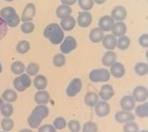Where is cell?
I'll use <instances>...</instances> for the list:
<instances>
[{"label": "cell", "mask_w": 148, "mask_h": 132, "mask_svg": "<svg viewBox=\"0 0 148 132\" xmlns=\"http://www.w3.org/2000/svg\"><path fill=\"white\" fill-rule=\"evenodd\" d=\"M78 5L83 11H88L93 7V0H77Z\"/></svg>", "instance_id": "cell-39"}, {"label": "cell", "mask_w": 148, "mask_h": 132, "mask_svg": "<svg viewBox=\"0 0 148 132\" xmlns=\"http://www.w3.org/2000/svg\"><path fill=\"white\" fill-rule=\"evenodd\" d=\"M139 44L141 47L147 48L148 46V35L147 34H143L139 37Z\"/></svg>", "instance_id": "cell-45"}, {"label": "cell", "mask_w": 148, "mask_h": 132, "mask_svg": "<svg viewBox=\"0 0 148 132\" xmlns=\"http://www.w3.org/2000/svg\"><path fill=\"white\" fill-rule=\"evenodd\" d=\"M29 49H31V45L27 40H21L16 45V52L18 54H27Z\"/></svg>", "instance_id": "cell-32"}, {"label": "cell", "mask_w": 148, "mask_h": 132, "mask_svg": "<svg viewBox=\"0 0 148 132\" xmlns=\"http://www.w3.org/2000/svg\"><path fill=\"white\" fill-rule=\"evenodd\" d=\"M49 112L47 105H38L27 118V124L31 129H38L41 126L42 121L49 116Z\"/></svg>", "instance_id": "cell-1"}, {"label": "cell", "mask_w": 148, "mask_h": 132, "mask_svg": "<svg viewBox=\"0 0 148 132\" xmlns=\"http://www.w3.org/2000/svg\"><path fill=\"white\" fill-rule=\"evenodd\" d=\"M124 132H139V126L136 122L131 121V122H128L124 125L123 128Z\"/></svg>", "instance_id": "cell-41"}, {"label": "cell", "mask_w": 148, "mask_h": 132, "mask_svg": "<svg viewBox=\"0 0 148 132\" xmlns=\"http://www.w3.org/2000/svg\"><path fill=\"white\" fill-rule=\"evenodd\" d=\"M25 71H27V74L29 75V76H36V75H38V73H39V71H40L39 64L35 63V62L29 63V65L25 67Z\"/></svg>", "instance_id": "cell-33"}, {"label": "cell", "mask_w": 148, "mask_h": 132, "mask_svg": "<svg viewBox=\"0 0 148 132\" xmlns=\"http://www.w3.org/2000/svg\"><path fill=\"white\" fill-rule=\"evenodd\" d=\"M135 117H139V118H146L148 116V104L143 103L141 105H138L135 107Z\"/></svg>", "instance_id": "cell-27"}, {"label": "cell", "mask_w": 148, "mask_h": 132, "mask_svg": "<svg viewBox=\"0 0 148 132\" xmlns=\"http://www.w3.org/2000/svg\"><path fill=\"white\" fill-rule=\"evenodd\" d=\"M130 44H131V40L127 36H122L119 37V39H117V47L122 51L127 50L130 47Z\"/></svg>", "instance_id": "cell-30"}, {"label": "cell", "mask_w": 148, "mask_h": 132, "mask_svg": "<svg viewBox=\"0 0 148 132\" xmlns=\"http://www.w3.org/2000/svg\"><path fill=\"white\" fill-rule=\"evenodd\" d=\"M82 132H97L99 131V128H97V123L92 121H87L83 124L82 129H81Z\"/></svg>", "instance_id": "cell-38"}, {"label": "cell", "mask_w": 148, "mask_h": 132, "mask_svg": "<svg viewBox=\"0 0 148 132\" xmlns=\"http://www.w3.org/2000/svg\"><path fill=\"white\" fill-rule=\"evenodd\" d=\"M103 32L101 30H99V28H95L90 31L89 33V40H90L92 43H101L103 39Z\"/></svg>", "instance_id": "cell-25"}, {"label": "cell", "mask_w": 148, "mask_h": 132, "mask_svg": "<svg viewBox=\"0 0 148 132\" xmlns=\"http://www.w3.org/2000/svg\"><path fill=\"white\" fill-rule=\"evenodd\" d=\"M52 125L54 126V128L56 130H62L67 126V121H66L64 117H57L54 119Z\"/></svg>", "instance_id": "cell-36"}, {"label": "cell", "mask_w": 148, "mask_h": 132, "mask_svg": "<svg viewBox=\"0 0 148 132\" xmlns=\"http://www.w3.org/2000/svg\"><path fill=\"white\" fill-rule=\"evenodd\" d=\"M93 108H95V114L101 118L107 117L111 112V106L106 101H99Z\"/></svg>", "instance_id": "cell-9"}, {"label": "cell", "mask_w": 148, "mask_h": 132, "mask_svg": "<svg viewBox=\"0 0 148 132\" xmlns=\"http://www.w3.org/2000/svg\"><path fill=\"white\" fill-rule=\"evenodd\" d=\"M126 32H127V25L123 23V21H117L114 23L113 28H112V35L117 37H122L125 36Z\"/></svg>", "instance_id": "cell-20"}, {"label": "cell", "mask_w": 148, "mask_h": 132, "mask_svg": "<svg viewBox=\"0 0 148 132\" xmlns=\"http://www.w3.org/2000/svg\"><path fill=\"white\" fill-rule=\"evenodd\" d=\"M115 21L112 19L111 15H103L99 19V29L105 33V32H110L112 31V28H113Z\"/></svg>", "instance_id": "cell-15"}, {"label": "cell", "mask_w": 148, "mask_h": 132, "mask_svg": "<svg viewBox=\"0 0 148 132\" xmlns=\"http://www.w3.org/2000/svg\"><path fill=\"white\" fill-rule=\"evenodd\" d=\"M34 87L38 89V91H44L46 89V87H48V79L45 75L42 74H38L35 76L34 78Z\"/></svg>", "instance_id": "cell-22"}, {"label": "cell", "mask_w": 148, "mask_h": 132, "mask_svg": "<svg viewBox=\"0 0 148 132\" xmlns=\"http://www.w3.org/2000/svg\"><path fill=\"white\" fill-rule=\"evenodd\" d=\"M77 47V41L76 39L72 36H67L64 38L62 43L60 44V51L62 54L66 55V54L71 53L73 50H75Z\"/></svg>", "instance_id": "cell-6"}, {"label": "cell", "mask_w": 148, "mask_h": 132, "mask_svg": "<svg viewBox=\"0 0 148 132\" xmlns=\"http://www.w3.org/2000/svg\"><path fill=\"white\" fill-rule=\"evenodd\" d=\"M36 25L32 21H25L23 23V25H21V31L23 32V34H31L35 31Z\"/></svg>", "instance_id": "cell-40"}, {"label": "cell", "mask_w": 148, "mask_h": 132, "mask_svg": "<svg viewBox=\"0 0 148 132\" xmlns=\"http://www.w3.org/2000/svg\"><path fill=\"white\" fill-rule=\"evenodd\" d=\"M147 97L148 91L143 85L136 87L133 91V94H132V98L135 100V102H138V103H144L145 101H147Z\"/></svg>", "instance_id": "cell-8"}, {"label": "cell", "mask_w": 148, "mask_h": 132, "mask_svg": "<svg viewBox=\"0 0 148 132\" xmlns=\"http://www.w3.org/2000/svg\"><path fill=\"white\" fill-rule=\"evenodd\" d=\"M71 13H72V9H71V7L68 6V5L61 4L56 9V15L61 19H65V17H68V16H71Z\"/></svg>", "instance_id": "cell-24"}, {"label": "cell", "mask_w": 148, "mask_h": 132, "mask_svg": "<svg viewBox=\"0 0 148 132\" xmlns=\"http://www.w3.org/2000/svg\"><path fill=\"white\" fill-rule=\"evenodd\" d=\"M76 23L80 28H87L92 23V15L89 11H80L76 19Z\"/></svg>", "instance_id": "cell-11"}, {"label": "cell", "mask_w": 148, "mask_h": 132, "mask_svg": "<svg viewBox=\"0 0 148 132\" xmlns=\"http://www.w3.org/2000/svg\"><path fill=\"white\" fill-rule=\"evenodd\" d=\"M101 44L108 51H113L117 47V38L113 35H105Z\"/></svg>", "instance_id": "cell-19"}, {"label": "cell", "mask_w": 148, "mask_h": 132, "mask_svg": "<svg viewBox=\"0 0 148 132\" xmlns=\"http://www.w3.org/2000/svg\"><path fill=\"white\" fill-rule=\"evenodd\" d=\"M1 132H6V131H1Z\"/></svg>", "instance_id": "cell-53"}, {"label": "cell", "mask_w": 148, "mask_h": 132, "mask_svg": "<svg viewBox=\"0 0 148 132\" xmlns=\"http://www.w3.org/2000/svg\"><path fill=\"white\" fill-rule=\"evenodd\" d=\"M117 62V54L114 51H107L101 58V63L105 67H111Z\"/></svg>", "instance_id": "cell-18"}, {"label": "cell", "mask_w": 148, "mask_h": 132, "mask_svg": "<svg viewBox=\"0 0 148 132\" xmlns=\"http://www.w3.org/2000/svg\"><path fill=\"white\" fill-rule=\"evenodd\" d=\"M106 1H107V0H93V2L97 3V4H103Z\"/></svg>", "instance_id": "cell-47"}, {"label": "cell", "mask_w": 148, "mask_h": 132, "mask_svg": "<svg viewBox=\"0 0 148 132\" xmlns=\"http://www.w3.org/2000/svg\"><path fill=\"white\" fill-rule=\"evenodd\" d=\"M38 132H56V129L52 124H45L38 128Z\"/></svg>", "instance_id": "cell-44"}, {"label": "cell", "mask_w": 148, "mask_h": 132, "mask_svg": "<svg viewBox=\"0 0 148 132\" xmlns=\"http://www.w3.org/2000/svg\"><path fill=\"white\" fill-rule=\"evenodd\" d=\"M1 114L4 118H10V116L13 114V106L10 103H5L0 110Z\"/></svg>", "instance_id": "cell-35"}, {"label": "cell", "mask_w": 148, "mask_h": 132, "mask_svg": "<svg viewBox=\"0 0 148 132\" xmlns=\"http://www.w3.org/2000/svg\"><path fill=\"white\" fill-rule=\"evenodd\" d=\"M135 115L132 112H127V111H118L115 114V120L120 124H126L128 122H131L135 120Z\"/></svg>", "instance_id": "cell-10"}, {"label": "cell", "mask_w": 148, "mask_h": 132, "mask_svg": "<svg viewBox=\"0 0 148 132\" xmlns=\"http://www.w3.org/2000/svg\"><path fill=\"white\" fill-rule=\"evenodd\" d=\"M2 99L6 103H13L17 100V94L13 89H5L2 94Z\"/></svg>", "instance_id": "cell-29"}, {"label": "cell", "mask_w": 148, "mask_h": 132, "mask_svg": "<svg viewBox=\"0 0 148 132\" xmlns=\"http://www.w3.org/2000/svg\"><path fill=\"white\" fill-rule=\"evenodd\" d=\"M18 132H33V129H31V128H25V129L19 130Z\"/></svg>", "instance_id": "cell-48"}, {"label": "cell", "mask_w": 148, "mask_h": 132, "mask_svg": "<svg viewBox=\"0 0 148 132\" xmlns=\"http://www.w3.org/2000/svg\"><path fill=\"white\" fill-rule=\"evenodd\" d=\"M2 70H3L2 64H1V62H0V74H1V73H2Z\"/></svg>", "instance_id": "cell-50"}, {"label": "cell", "mask_w": 148, "mask_h": 132, "mask_svg": "<svg viewBox=\"0 0 148 132\" xmlns=\"http://www.w3.org/2000/svg\"><path fill=\"white\" fill-rule=\"evenodd\" d=\"M111 16L114 21H125L126 17H127V10H126L125 7L122 6V5H118V6H115L113 8Z\"/></svg>", "instance_id": "cell-16"}, {"label": "cell", "mask_w": 148, "mask_h": 132, "mask_svg": "<svg viewBox=\"0 0 148 132\" xmlns=\"http://www.w3.org/2000/svg\"><path fill=\"white\" fill-rule=\"evenodd\" d=\"M44 36L47 38L53 45H59L65 38L64 31L61 29L60 25L58 23H50L44 30Z\"/></svg>", "instance_id": "cell-2"}, {"label": "cell", "mask_w": 148, "mask_h": 132, "mask_svg": "<svg viewBox=\"0 0 148 132\" xmlns=\"http://www.w3.org/2000/svg\"><path fill=\"white\" fill-rule=\"evenodd\" d=\"M32 83H33V81H32L31 76L25 74V73L18 75L13 79V87L16 91H25V89L31 87Z\"/></svg>", "instance_id": "cell-5"}, {"label": "cell", "mask_w": 148, "mask_h": 132, "mask_svg": "<svg viewBox=\"0 0 148 132\" xmlns=\"http://www.w3.org/2000/svg\"><path fill=\"white\" fill-rule=\"evenodd\" d=\"M115 96V91H114V87H112L111 85H103V87H101L99 93V98H101V101H110L112 98Z\"/></svg>", "instance_id": "cell-14"}, {"label": "cell", "mask_w": 148, "mask_h": 132, "mask_svg": "<svg viewBox=\"0 0 148 132\" xmlns=\"http://www.w3.org/2000/svg\"><path fill=\"white\" fill-rule=\"evenodd\" d=\"M134 70L135 73L139 76H144V75H147L148 72V65L144 62H139V63L135 64V67H134Z\"/></svg>", "instance_id": "cell-31"}, {"label": "cell", "mask_w": 148, "mask_h": 132, "mask_svg": "<svg viewBox=\"0 0 148 132\" xmlns=\"http://www.w3.org/2000/svg\"><path fill=\"white\" fill-rule=\"evenodd\" d=\"M89 80L92 82H108L111 78L110 71L107 68L93 69L89 73Z\"/></svg>", "instance_id": "cell-4"}, {"label": "cell", "mask_w": 148, "mask_h": 132, "mask_svg": "<svg viewBox=\"0 0 148 132\" xmlns=\"http://www.w3.org/2000/svg\"><path fill=\"white\" fill-rule=\"evenodd\" d=\"M25 67H27V66H25L21 61H13L12 63H11L10 69H11V71H12L13 74L21 75L25 72Z\"/></svg>", "instance_id": "cell-28"}, {"label": "cell", "mask_w": 148, "mask_h": 132, "mask_svg": "<svg viewBox=\"0 0 148 132\" xmlns=\"http://www.w3.org/2000/svg\"><path fill=\"white\" fill-rule=\"evenodd\" d=\"M139 132H148L147 130H141V131H139Z\"/></svg>", "instance_id": "cell-51"}, {"label": "cell", "mask_w": 148, "mask_h": 132, "mask_svg": "<svg viewBox=\"0 0 148 132\" xmlns=\"http://www.w3.org/2000/svg\"><path fill=\"white\" fill-rule=\"evenodd\" d=\"M76 25V19L72 16H68L65 19H61V23H60V27L63 30L64 32H70L75 28Z\"/></svg>", "instance_id": "cell-21"}, {"label": "cell", "mask_w": 148, "mask_h": 132, "mask_svg": "<svg viewBox=\"0 0 148 132\" xmlns=\"http://www.w3.org/2000/svg\"><path fill=\"white\" fill-rule=\"evenodd\" d=\"M7 28H8L7 23H5V21L2 19V17L0 16V41H1V40L4 38V36L6 35Z\"/></svg>", "instance_id": "cell-43"}, {"label": "cell", "mask_w": 148, "mask_h": 132, "mask_svg": "<svg viewBox=\"0 0 148 132\" xmlns=\"http://www.w3.org/2000/svg\"><path fill=\"white\" fill-rule=\"evenodd\" d=\"M36 15V5L34 3H27L25 6L21 13V19L25 23V21H32L33 19Z\"/></svg>", "instance_id": "cell-13"}, {"label": "cell", "mask_w": 148, "mask_h": 132, "mask_svg": "<svg viewBox=\"0 0 148 132\" xmlns=\"http://www.w3.org/2000/svg\"><path fill=\"white\" fill-rule=\"evenodd\" d=\"M13 127H14V122L11 118H4L1 121V128L3 129V131L9 132L13 129Z\"/></svg>", "instance_id": "cell-37"}, {"label": "cell", "mask_w": 148, "mask_h": 132, "mask_svg": "<svg viewBox=\"0 0 148 132\" xmlns=\"http://www.w3.org/2000/svg\"><path fill=\"white\" fill-rule=\"evenodd\" d=\"M120 107L123 111L132 112L136 107V102L132 96H124L120 100Z\"/></svg>", "instance_id": "cell-12"}, {"label": "cell", "mask_w": 148, "mask_h": 132, "mask_svg": "<svg viewBox=\"0 0 148 132\" xmlns=\"http://www.w3.org/2000/svg\"><path fill=\"white\" fill-rule=\"evenodd\" d=\"M5 1H13V0H5Z\"/></svg>", "instance_id": "cell-52"}, {"label": "cell", "mask_w": 148, "mask_h": 132, "mask_svg": "<svg viewBox=\"0 0 148 132\" xmlns=\"http://www.w3.org/2000/svg\"><path fill=\"white\" fill-rule=\"evenodd\" d=\"M3 105H4V101H3L2 98H0V110H1V108H2Z\"/></svg>", "instance_id": "cell-49"}, {"label": "cell", "mask_w": 148, "mask_h": 132, "mask_svg": "<svg viewBox=\"0 0 148 132\" xmlns=\"http://www.w3.org/2000/svg\"><path fill=\"white\" fill-rule=\"evenodd\" d=\"M99 99V95H97V93H95V91H89V93H87L86 95L84 96V103H85V105L88 106V107L93 108L97 104Z\"/></svg>", "instance_id": "cell-26"}, {"label": "cell", "mask_w": 148, "mask_h": 132, "mask_svg": "<svg viewBox=\"0 0 148 132\" xmlns=\"http://www.w3.org/2000/svg\"><path fill=\"white\" fill-rule=\"evenodd\" d=\"M126 69L125 66L121 63V62H116L111 66L110 69V74L113 75L115 78H122L125 75Z\"/></svg>", "instance_id": "cell-17"}, {"label": "cell", "mask_w": 148, "mask_h": 132, "mask_svg": "<svg viewBox=\"0 0 148 132\" xmlns=\"http://www.w3.org/2000/svg\"><path fill=\"white\" fill-rule=\"evenodd\" d=\"M53 64L56 67H62L66 64V57L64 54L59 53L54 55L53 57Z\"/></svg>", "instance_id": "cell-34"}, {"label": "cell", "mask_w": 148, "mask_h": 132, "mask_svg": "<svg viewBox=\"0 0 148 132\" xmlns=\"http://www.w3.org/2000/svg\"><path fill=\"white\" fill-rule=\"evenodd\" d=\"M81 89H82V80L78 77H75L69 82L68 87H66V95L69 98H73L75 96H77L80 93Z\"/></svg>", "instance_id": "cell-7"}, {"label": "cell", "mask_w": 148, "mask_h": 132, "mask_svg": "<svg viewBox=\"0 0 148 132\" xmlns=\"http://www.w3.org/2000/svg\"><path fill=\"white\" fill-rule=\"evenodd\" d=\"M0 16L2 17L10 28H15L21 23V17L16 13L15 9L11 6H6L0 10Z\"/></svg>", "instance_id": "cell-3"}, {"label": "cell", "mask_w": 148, "mask_h": 132, "mask_svg": "<svg viewBox=\"0 0 148 132\" xmlns=\"http://www.w3.org/2000/svg\"><path fill=\"white\" fill-rule=\"evenodd\" d=\"M62 4L64 5H68V6H71V5H74L77 2V0H61Z\"/></svg>", "instance_id": "cell-46"}, {"label": "cell", "mask_w": 148, "mask_h": 132, "mask_svg": "<svg viewBox=\"0 0 148 132\" xmlns=\"http://www.w3.org/2000/svg\"><path fill=\"white\" fill-rule=\"evenodd\" d=\"M50 101V95L47 91H39L35 95V102L38 105H47Z\"/></svg>", "instance_id": "cell-23"}, {"label": "cell", "mask_w": 148, "mask_h": 132, "mask_svg": "<svg viewBox=\"0 0 148 132\" xmlns=\"http://www.w3.org/2000/svg\"><path fill=\"white\" fill-rule=\"evenodd\" d=\"M67 127L70 132H79L81 129V125L77 120H70L67 123Z\"/></svg>", "instance_id": "cell-42"}]
</instances>
